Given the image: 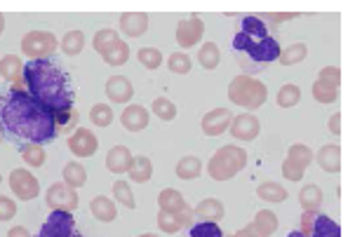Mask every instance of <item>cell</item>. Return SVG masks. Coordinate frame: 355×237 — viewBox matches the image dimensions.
Instances as JSON below:
<instances>
[{
  "label": "cell",
  "mask_w": 355,
  "mask_h": 237,
  "mask_svg": "<svg viewBox=\"0 0 355 237\" xmlns=\"http://www.w3.org/2000/svg\"><path fill=\"white\" fill-rule=\"evenodd\" d=\"M0 134L17 148L28 143H50L59 137L57 115L24 89H8L0 96Z\"/></svg>",
  "instance_id": "cell-1"
},
{
  "label": "cell",
  "mask_w": 355,
  "mask_h": 237,
  "mask_svg": "<svg viewBox=\"0 0 355 237\" xmlns=\"http://www.w3.org/2000/svg\"><path fill=\"white\" fill-rule=\"evenodd\" d=\"M24 92L54 115L73 111L76 89L66 71L52 59H33L24 64Z\"/></svg>",
  "instance_id": "cell-2"
},
{
  "label": "cell",
  "mask_w": 355,
  "mask_h": 237,
  "mask_svg": "<svg viewBox=\"0 0 355 237\" xmlns=\"http://www.w3.org/2000/svg\"><path fill=\"white\" fill-rule=\"evenodd\" d=\"M282 47L275 35H248V33H236L233 38V54H236L243 76H259L261 71H266V66L278 62Z\"/></svg>",
  "instance_id": "cell-3"
},
{
  "label": "cell",
  "mask_w": 355,
  "mask_h": 237,
  "mask_svg": "<svg viewBox=\"0 0 355 237\" xmlns=\"http://www.w3.org/2000/svg\"><path fill=\"white\" fill-rule=\"evenodd\" d=\"M245 167H248V150L228 143L221 146L207 162V174L212 176V181H231Z\"/></svg>",
  "instance_id": "cell-4"
},
{
  "label": "cell",
  "mask_w": 355,
  "mask_h": 237,
  "mask_svg": "<svg viewBox=\"0 0 355 237\" xmlns=\"http://www.w3.org/2000/svg\"><path fill=\"white\" fill-rule=\"evenodd\" d=\"M228 99H231V103L243 106L245 111L252 113L266 103L268 89H266V85L261 80H257V78L238 76V78H233L231 85H228Z\"/></svg>",
  "instance_id": "cell-5"
},
{
  "label": "cell",
  "mask_w": 355,
  "mask_h": 237,
  "mask_svg": "<svg viewBox=\"0 0 355 237\" xmlns=\"http://www.w3.org/2000/svg\"><path fill=\"white\" fill-rule=\"evenodd\" d=\"M287 237H341V226L322 211H304L299 228Z\"/></svg>",
  "instance_id": "cell-6"
},
{
  "label": "cell",
  "mask_w": 355,
  "mask_h": 237,
  "mask_svg": "<svg viewBox=\"0 0 355 237\" xmlns=\"http://www.w3.org/2000/svg\"><path fill=\"white\" fill-rule=\"evenodd\" d=\"M54 50H59V42L52 31H28L21 38V52L28 59H52Z\"/></svg>",
  "instance_id": "cell-7"
},
{
  "label": "cell",
  "mask_w": 355,
  "mask_h": 237,
  "mask_svg": "<svg viewBox=\"0 0 355 237\" xmlns=\"http://www.w3.org/2000/svg\"><path fill=\"white\" fill-rule=\"evenodd\" d=\"M33 237H83L76 226L73 211H50L38 235Z\"/></svg>",
  "instance_id": "cell-8"
},
{
  "label": "cell",
  "mask_w": 355,
  "mask_h": 237,
  "mask_svg": "<svg viewBox=\"0 0 355 237\" xmlns=\"http://www.w3.org/2000/svg\"><path fill=\"white\" fill-rule=\"evenodd\" d=\"M10 188H12V193H15V198L24 200V202H31V200H35L40 195L38 179H35L26 167L12 169L10 172Z\"/></svg>",
  "instance_id": "cell-9"
},
{
  "label": "cell",
  "mask_w": 355,
  "mask_h": 237,
  "mask_svg": "<svg viewBox=\"0 0 355 237\" xmlns=\"http://www.w3.org/2000/svg\"><path fill=\"white\" fill-rule=\"evenodd\" d=\"M202 35H205V24L198 12H193L189 19H182L177 24V42L182 50H191V47L200 45Z\"/></svg>",
  "instance_id": "cell-10"
},
{
  "label": "cell",
  "mask_w": 355,
  "mask_h": 237,
  "mask_svg": "<svg viewBox=\"0 0 355 237\" xmlns=\"http://www.w3.org/2000/svg\"><path fill=\"white\" fill-rule=\"evenodd\" d=\"M45 202L50 207V211H73L78 207V193L62 181V184H54L47 188Z\"/></svg>",
  "instance_id": "cell-11"
},
{
  "label": "cell",
  "mask_w": 355,
  "mask_h": 237,
  "mask_svg": "<svg viewBox=\"0 0 355 237\" xmlns=\"http://www.w3.org/2000/svg\"><path fill=\"white\" fill-rule=\"evenodd\" d=\"M228 132H231V137L236 139V141H254L259 137V132H261V123L257 120V115L240 113L231 120Z\"/></svg>",
  "instance_id": "cell-12"
},
{
  "label": "cell",
  "mask_w": 355,
  "mask_h": 237,
  "mask_svg": "<svg viewBox=\"0 0 355 237\" xmlns=\"http://www.w3.org/2000/svg\"><path fill=\"white\" fill-rule=\"evenodd\" d=\"M196 223L193 209L186 207L184 211H177V214H170V211H158V228L162 233H179V230H189Z\"/></svg>",
  "instance_id": "cell-13"
},
{
  "label": "cell",
  "mask_w": 355,
  "mask_h": 237,
  "mask_svg": "<svg viewBox=\"0 0 355 237\" xmlns=\"http://www.w3.org/2000/svg\"><path fill=\"white\" fill-rule=\"evenodd\" d=\"M69 148L76 157H92L94 153H97L99 141L89 130H85V127H78L73 134L69 137Z\"/></svg>",
  "instance_id": "cell-14"
},
{
  "label": "cell",
  "mask_w": 355,
  "mask_h": 237,
  "mask_svg": "<svg viewBox=\"0 0 355 237\" xmlns=\"http://www.w3.org/2000/svg\"><path fill=\"white\" fill-rule=\"evenodd\" d=\"M0 78H5L12 89H24V62L17 54H5L0 59Z\"/></svg>",
  "instance_id": "cell-15"
},
{
  "label": "cell",
  "mask_w": 355,
  "mask_h": 237,
  "mask_svg": "<svg viewBox=\"0 0 355 237\" xmlns=\"http://www.w3.org/2000/svg\"><path fill=\"white\" fill-rule=\"evenodd\" d=\"M148 120H151V113L141 103H130V106H125L123 115H120V123H123L128 132H144L148 127Z\"/></svg>",
  "instance_id": "cell-16"
},
{
  "label": "cell",
  "mask_w": 355,
  "mask_h": 237,
  "mask_svg": "<svg viewBox=\"0 0 355 237\" xmlns=\"http://www.w3.org/2000/svg\"><path fill=\"white\" fill-rule=\"evenodd\" d=\"M233 115L228 108H214L202 118V132L207 137H221L224 132H228V125H231Z\"/></svg>",
  "instance_id": "cell-17"
},
{
  "label": "cell",
  "mask_w": 355,
  "mask_h": 237,
  "mask_svg": "<svg viewBox=\"0 0 355 237\" xmlns=\"http://www.w3.org/2000/svg\"><path fill=\"white\" fill-rule=\"evenodd\" d=\"M106 96L111 103H130L135 96V87L125 76H111L106 80Z\"/></svg>",
  "instance_id": "cell-18"
},
{
  "label": "cell",
  "mask_w": 355,
  "mask_h": 237,
  "mask_svg": "<svg viewBox=\"0 0 355 237\" xmlns=\"http://www.w3.org/2000/svg\"><path fill=\"white\" fill-rule=\"evenodd\" d=\"M120 31L128 35V38H139V35L148 31V15L139 10L125 12V15L120 17Z\"/></svg>",
  "instance_id": "cell-19"
},
{
  "label": "cell",
  "mask_w": 355,
  "mask_h": 237,
  "mask_svg": "<svg viewBox=\"0 0 355 237\" xmlns=\"http://www.w3.org/2000/svg\"><path fill=\"white\" fill-rule=\"evenodd\" d=\"M132 160H135V155L128 146H113L106 155V169L111 174H128Z\"/></svg>",
  "instance_id": "cell-20"
},
{
  "label": "cell",
  "mask_w": 355,
  "mask_h": 237,
  "mask_svg": "<svg viewBox=\"0 0 355 237\" xmlns=\"http://www.w3.org/2000/svg\"><path fill=\"white\" fill-rule=\"evenodd\" d=\"M315 162L320 165V169L329 174H339L341 172V148L336 143L322 146L315 153Z\"/></svg>",
  "instance_id": "cell-21"
},
{
  "label": "cell",
  "mask_w": 355,
  "mask_h": 237,
  "mask_svg": "<svg viewBox=\"0 0 355 237\" xmlns=\"http://www.w3.org/2000/svg\"><path fill=\"white\" fill-rule=\"evenodd\" d=\"M193 216H196V221H212V223H219L221 218L226 216V209H224V204H221V200L207 198V200H202V202L193 209Z\"/></svg>",
  "instance_id": "cell-22"
},
{
  "label": "cell",
  "mask_w": 355,
  "mask_h": 237,
  "mask_svg": "<svg viewBox=\"0 0 355 237\" xmlns=\"http://www.w3.org/2000/svg\"><path fill=\"white\" fill-rule=\"evenodd\" d=\"M89 211H92V216L97 218L101 223H111L116 221L118 216V209H116V202L113 200H108L106 195H97L89 202Z\"/></svg>",
  "instance_id": "cell-23"
},
{
  "label": "cell",
  "mask_w": 355,
  "mask_h": 237,
  "mask_svg": "<svg viewBox=\"0 0 355 237\" xmlns=\"http://www.w3.org/2000/svg\"><path fill=\"white\" fill-rule=\"evenodd\" d=\"M128 176H130V181H135V184H148L153 176V162L148 160L146 155L135 157L128 169Z\"/></svg>",
  "instance_id": "cell-24"
},
{
  "label": "cell",
  "mask_w": 355,
  "mask_h": 237,
  "mask_svg": "<svg viewBox=\"0 0 355 237\" xmlns=\"http://www.w3.org/2000/svg\"><path fill=\"white\" fill-rule=\"evenodd\" d=\"M158 207H160V211L177 214V211H184L189 204H186V200L179 191H174V188H165V191H160V195H158Z\"/></svg>",
  "instance_id": "cell-25"
},
{
  "label": "cell",
  "mask_w": 355,
  "mask_h": 237,
  "mask_svg": "<svg viewBox=\"0 0 355 237\" xmlns=\"http://www.w3.org/2000/svg\"><path fill=\"white\" fill-rule=\"evenodd\" d=\"M62 176H64V184L71 186L73 191H78V188H83L87 184V172L80 162H69V165H64Z\"/></svg>",
  "instance_id": "cell-26"
},
{
  "label": "cell",
  "mask_w": 355,
  "mask_h": 237,
  "mask_svg": "<svg viewBox=\"0 0 355 237\" xmlns=\"http://www.w3.org/2000/svg\"><path fill=\"white\" fill-rule=\"evenodd\" d=\"M257 195L259 200H263V202H285L287 200V191L282 188L280 184H275V181H263V184H259L257 188Z\"/></svg>",
  "instance_id": "cell-27"
},
{
  "label": "cell",
  "mask_w": 355,
  "mask_h": 237,
  "mask_svg": "<svg viewBox=\"0 0 355 237\" xmlns=\"http://www.w3.org/2000/svg\"><path fill=\"white\" fill-rule=\"evenodd\" d=\"M202 174V162L200 157H193V155H186L182 160L177 162V176L184 181H193L198 176Z\"/></svg>",
  "instance_id": "cell-28"
},
{
  "label": "cell",
  "mask_w": 355,
  "mask_h": 237,
  "mask_svg": "<svg viewBox=\"0 0 355 237\" xmlns=\"http://www.w3.org/2000/svg\"><path fill=\"white\" fill-rule=\"evenodd\" d=\"M221 62V50L214 45V42H205L198 50V64L202 66L205 71H214Z\"/></svg>",
  "instance_id": "cell-29"
},
{
  "label": "cell",
  "mask_w": 355,
  "mask_h": 237,
  "mask_svg": "<svg viewBox=\"0 0 355 237\" xmlns=\"http://www.w3.org/2000/svg\"><path fill=\"white\" fill-rule=\"evenodd\" d=\"M299 204L304 211H320L322 207V191L318 186H304L299 193Z\"/></svg>",
  "instance_id": "cell-30"
},
{
  "label": "cell",
  "mask_w": 355,
  "mask_h": 237,
  "mask_svg": "<svg viewBox=\"0 0 355 237\" xmlns=\"http://www.w3.org/2000/svg\"><path fill=\"white\" fill-rule=\"evenodd\" d=\"M252 226H254L259 233H261L263 237H270L278 230V216L273 214L270 209H261V211H257V216H254V221H252Z\"/></svg>",
  "instance_id": "cell-31"
},
{
  "label": "cell",
  "mask_w": 355,
  "mask_h": 237,
  "mask_svg": "<svg viewBox=\"0 0 355 237\" xmlns=\"http://www.w3.org/2000/svg\"><path fill=\"white\" fill-rule=\"evenodd\" d=\"M101 59H104L108 66H123V64H128V59H130L128 42H125V40L113 42V45L108 47L104 54H101Z\"/></svg>",
  "instance_id": "cell-32"
},
{
  "label": "cell",
  "mask_w": 355,
  "mask_h": 237,
  "mask_svg": "<svg viewBox=\"0 0 355 237\" xmlns=\"http://www.w3.org/2000/svg\"><path fill=\"white\" fill-rule=\"evenodd\" d=\"M83 47H85V35H83V31H66L59 50H62L66 57H78V54L83 52Z\"/></svg>",
  "instance_id": "cell-33"
},
{
  "label": "cell",
  "mask_w": 355,
  "mask_h": 237,
  "mask_svg": "<svg viewBox=\"0 0 355 237\" xmlns=\"http://www.w3.org/2000/svg\"><path fill=\"white\" fill-rule=\"evenodd\" d=\"M306 57H309V47H306L304 42H294V45L285 47V50L280 52L278 62L282 66H294V64H302Z\"/></svg>",
  "instance_id": "cell-34"
},
{
  "label": "cell",
  "mask_w": 355,
  "mask_h": 237,
  "mask_svg": "<svg viewBox=\"0 0 355 237\" xmlns=\"http://www.w3.org/2000/svg\"><path fill=\"white\" fill-rule=\"evenodd\" d=\"M186 237H231L219 228V223L212 221H196L193 226L186 230Z\"/></svg>",
  "instance_id": "cell-35"
},
{
  "label": "cell",
  "mask_w": 355,
  "mask_h": 237,
  "mask_svg": "<svg viewBox=\"0 0 355 237\" xmlns=\"http://www.w3.org/2000/svg\"><path fill=\"white\" fill-rule=\"evenodd\" d=\"M19 153H21V160L26 162L28 167H43V165H45V160H47L45 148H43V146H38V143L21 146Z\"/></svg>",
  "instance_id": "cell-36"
},
{
  "label": "cell",
  "mask_w": 355,
  "mask_h": 237,
  "mask_svg": "<svg viewBox=\"0 0 355 237\" xmlns=\"http://www.w3.org/2000/svg\"><path fill=\"white\" fill-rule=\"evenodd\" d=\"M311 92H313V99H315L318 103H332V101L339 99V87H332V85L320 82V80L313 82Z\"/></svg>",
  "instance_id": "cell-37"
},
{
  "label": "cell",
  "mask_w": 355,
  "mask_h": 237,
  "mask_svg": "<svg viewBox=\"0 0 355 237\" xmlns=\"http://www.w3.org/2000/svg\"><path fill=\"white\" fill-rule=\"evenodd\" d=\"M151 113L155 118H160L162 123H170V120L177 118V106H174L170 99H165V96H158V99L151 103Z\"/></svg>",
  "instance_id": "cell-38"
},
{
  "label": "cell",
  "mask_w": 355,
  "mask_h": 237,
  "mask_svg": "<svg viewBox=\"0 0 355 237\" xmlns=\"http://www.w3.org/2000/svg\"><path fill=\"white\" fill-rule=\"evenodd\" d=\"M113 198L118 200L120 204L125 207V209H135L137 202H135V195H132V188L125 179H118L116 184H113Z\"/></svg>",
  "instance_id": "cell-39"
},
{
  "label": "cell",
  "mask_w": 355,
  "mask_h": 237,
  "mask_svg": "<svg viewBox=\"0 0 355 237\" xmlns=\"http://www.w3.org/2000/svg\"><path fill=\"white\" fill-rule=\"evenodd\" d=\"M299 101H302V89L292 82L282 85L280 92H278V106L280 108H292V106H297Z\"/></svg>",
  "instance_id": "cell-40"
},
{
  "label": "cell",
  "mask_w": 355,
  "mask_h": 237,
  "mask_svg": "<svg viewBox=\"0 0 355 237\" xmlns=\"http://www.w3.org/2000/svg\"><path fill=\"white\" fill-rule=\"evenodd\" d=\"M120 40V35L118 31H113V28H101V31L94 33V38H92V47L97 50L99 54H104L108 47L113 45V42H118Z\"/></svg>",
  "instance_id": "cell-41"
},
{
  "label": "cell",
  "mask_w": 355,
  "mask_h": 237,
  "mask_svg": "<svg viewBox=\"0 0 355 237\" xmlns=\"http://www.w3.org/2000/svg\"><path fill=\"white\" fill-rule=\"evenodd\" d=\"M137 59H139V64L148 71H155L162 66V54L160 50H155V47H141V50L137 52Z\"/></svg>",
  "instance_id": "cell-42"
},
{
  "label": "cell",
  "mask_w": 355,
  "mask_h": 237,
  "mask_svg": "<svg viewBox=\"0 0 355 237\" xmlns=\"http://www.w3.org/2000/svg\"><path fill=\"white\" fill-rule=\"evenodd\" d=\"M113 108L111 106H106V103H94L92 106V111H89V120H92V125H97V127H108L113 123Z\"/></svg>",
  "instance_id": "cell-43"
},
{
  "label": "cell",
  "mask_w": 355,
  "mask_h": 237,
  "mask_svg": "<svg viewBox=\"0 0 355 237\" xmlns=\"http://www.w3.org/2000/svg\"><path fill=\"white\" fill-rule=\"evenodd\" d=\"M287 157L306 169L313 162V150L304 143H294V146H290V150H287Z\"/></svg>",
  "instance_id": "cell-44"
},
{
  "label": "cell",
  "mask_w": 355,
  "mask_h": 237,
  "mask_svg": "<svg viewBox=\"0 0 355 237\" xmlns=\"http://www.w3.org/2000/svg\"><path fill=\"white\" fill-rule=\"evenodd\" d=\"M167 69L172 73H177V76H186V73L191 71V57L186 52H174L170 54V59H167Z\"/></svg>",
  "instance_id": "cell-45"
},
{
  "label": "cell",
  "mask_w": 355,
  "mask_h": 237,
  "mask_svg": "<svg viewBox=\"0 0 355 237\" xmlns=\"http://www.w3.org/2000/svg\"><path fill=\"white\" fill-rule=\"evenodd\" d=\"M318 80L332 85V87H339L341 85V69L339 66H324V69H320V73H318Z\"/></svg>",
  "instance_id": "cell-46"
},
{
  "label": "cell",
  "mask_w": 355,
  "mask_h": 237,
  "mask_svg": "<svg viewBox=\"0 0 355 237\" xmlns=\"http://www.w3.org/2000/svg\"><path fill=\"white\" fill-rule=\"evenodd\" d=\"M304 172H306V169L302 165H297L294 160H290V157H287V160L282 162V176H285L287 181H302L304 179Z\"/></svg>",
  "instance_id": "cell-47"
},
{
  "label": "cell",
  "mask_w": 355,
  "mask_h": 237,
  "mask_svg": "<svg viewBox=\"0 0 355 237\" xmlns=\"http://www.w3.org/2000/svg\"><path fill=\"white\" fill-rule=\"evenodd\" d=\"M17 216V202L8 195H0V221H10Z\"/></svg>",
  "instance_id": "cell-48"
},
{
  "label": "cell",
  "mask_w": 355,
  "mask_h": 237,
  "mask_svg": "<svg viewBox=\"0 0 355 237\" xmlns=\"http://www.w3.org/2000/svg\"><path fill=\"white\" fill-rule=\"evenodd\" d=\"M329 132L336 137L341 134V113H334L332 118H329Z\"/></svg>",
  "instance_id": "cell-49"
},
{
  "label": "cell",
  "mask_w": 355,
  "mask_h": 237,
  "mask_svg": "<svg viewBox=\"0 0 355 237\" xmlns=\"http://www.w3.org/2000/svg\"><path fill=\"white\" fill-rule=\"evenodd\" d=\"M231 237H263V235L259 233V230L250 223V226H245L243 230H238V233H236V235H231Z\"/></svg>",
  "instance_id": "cell-50"
},
{
  "label": "cell",
  "mask_w": 355,
  "mask_h": 237,
  "mask_svg": "<svg viewBox=\"0 0 355 237\" xmlns=\"http://www.w3.org/2000/svg\"><path fill=\"white\" fill-rule=\"evenodd\" d=\"M8 237H33V235L28 233V230L24 228V226H12V228L8 230Z\"/></svg>",
  "instance_id": "cell-51"
},
{
  "label": "cell",
  "mask_w": 355,
  "mask_h": 237,
  "mask_svg": "<svg viewBox=\"0 0 355 237\" xmlns=\"http://www.w3.org/2000/svg\"><path fill=\"white\" fill-rule=\"evenodd\" d=\"M5 31V17H3V12H0V35H3Z\"/></svg>",
  "instance_id": "cell-52"
},
{
  "label": "cell",
  "mask_w": 355,
  "mask_h": 237,
  "mask_svg": "<svg viewBox=\"0 0 355 237\" xmlns=\"http://www.w3.org/2000/svg\"><path fill=\"white\" fill-rule=\"evenodd\" d=\"M139 237H160V235H155V233H144V235H139Z\"/></svg>",
  "instance_id": "cell-53"
},
{
  "label": "cell",
  "mask_w": 355,
  "mask_h": 237,
  "mask_svg": "<svg viewBox=\"0 0 355 237\" xmlns=\"http://www.w3.org/2000/svg\"><path fill=\"white\" fill-rule=\"evenodd\" d=\"M0 143H3V134H0Z\"/></svg>",
  "instance_id": "cell-54"
},
{
  "label": "cell",
  "mask_w": 355,
  "mask_h": 237,
  "mask_svg": "<svg viewBox=\"0 0 355 237\" xmlns=\"http://www.w3.org/2000/svg\"><path fill=\"white\" fill-rule=\"evenodd\" d=\"M0 181H3V176H0Z\"/></svg>",
  "instance_id": "cell-55"
}]
</instances>
